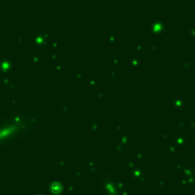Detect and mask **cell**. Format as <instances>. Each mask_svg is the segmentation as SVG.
<instances>
[{
	"mask_svg": "<svg viewBox=\"0 0 195 195\" xmlns=\"http://www.w3.org/2000/svg\"><path fill=\"white\" fill-rule=\"evenodd\" d=\"M3 29H5V23L1 18V15H0V45H1V41L3 38Z\"/></svg>",
	"mask_w": 195,
	"mask_h": 195,
	"instance_id": "2",
	"label": "cell"
},
{
	"mask_svg": "<svg viewBox=\"0 0 195 195\" xmlns=\"http://www.w3.org/2000/svg\"><path fill=\"white\" fill-rule=\"evenodd\" d=\"M48 110L42 106L15 110L0 117V152L24 140L46 122Z\"/></svg>",
	"mask_w": 195,
	"mask_h": 195,
	"instance_id": "1",
	"label": "cell"
}]
</instances>
